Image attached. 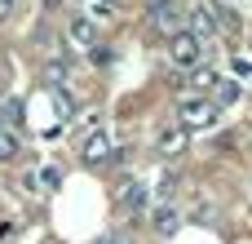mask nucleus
Instances as JSON below:
<instances>
[{"label": "nucleus", "instance_id": "dca6fc26", "mask_svg": "<svg viewBox=\"0 0 252 244\" xmlns=\"http://www.w3.org/2000/svg\"><path fill=\"white\" fill-rule=\"evenodd\" d=\"M58 178H62L58 169H44V173H40V182H44V187H58Z\"/></svg>", "mask_w": 252, "mask_h": 244}, {"label": "nucleus", "instance_id": "6ab92c4d", "mask_svg": "<svg viewBox=\"0 0 252 244\" xmlns=\"http://www.w3.org/2000/svg\"><path fill=\"white\" fill-rule=\"evenodd\" d=\"M0 98H4V84H0Z\"/></svg>", "mask_w": 252, "mask_h": 244}, {"label": "nucleus", "instance_id": "f03ea898", "mask_svg": "<svg viewBox=\"0 0 252 244\" xmlns=\"http://www.w3.org/2000/svg\"><path fill=\"white\" fill-rule=\"evenodd\" d=\"M168 58H173L177 67H195V62L204 58V40H199L195 31H182V36L168 40Z\"/></svg>", "mask_w": 252, "mask_h": 244}, {"label": "nucleus", "instance_id": "f257e3e1", "mask_svg": "<svg viewBox=\"0 0 252 244\" xmlns=\"http://www.w3.org/2000/svg\"><path fill=\"white\" fill-rule=\"evenodd\" d=\"M217 102L213 98H186L182 107H177V124L186 129V133H204V129H213L217 124Z\"/></svg>", "mask_w": 252, "mask_h": 244}, {"label": "nucleus", "instance_id": "7ed1b4c3", "mask_svg": "<svg viewBox=\"0 0 252 244\" xmlns=\"http://www.w3.org/2000/svg\"><path fill=\"white\" fill-rule=\"evenodd\" d=\"M151 22H155L159 31H168V40H173V36H182V13H177V0H151Z\"/></svg>", "mask_w": 252, "mask_h": 244}, {"label": "nucleus", "instance_id": "0eeeda50", "mask_svg": "<svg viewBox=\"0 0 252 244\" xmlns=\"http://www.w3.org/2000/svg\"><path fill=\"white\" fill-rule=\"evenodd\" d=\"M186 151V129L177 124V129H164L159 133V156H182Z\"/></svg>", "mask_w": 252, "mask_h": 244}, {"label": "nucleus", "instance_id": "a211bd4d", "mask_svg": "<svg viewBox=\"0 0 252 244\" xmlns=\"http://www.w3.org/2000/svg\"><path fill=\"white\" fill-rule=\"evenodd\" d=\"M97 244H124V240H120V236H102Z\"/></svg>", "mask_w": 252, "mask_h": 244}, {"label": "nucleus", "instance_id": "1a4fd4ad", "mask_svg": "<svg viewBox=\"0 0 252 244\" xmlns=\"http://www.w3.org/2000/svg\"><path fill=\"white\" fill-rule=\"evenodd\" d=\"M208 98H213L217 107H226V102H235V98H239V84H230V80H217V89H213Z\"/></svg>", "mask_w": 252, "mask_h": 244}, {"label": "nucleus", "instance_id": "ddd939ff", "mask_svg": "<svg viewBox=\"0 0 252 244\" xmlns=\"http://www.w3.org/2000/svg\"><path fill=\"white\" fill-rule=\"evenodd\" d=\"M89 18H111V4H106V0H93V9H89Z\"/></svg>", "mask_w": 252, "mask_h": 244}, {"label": "nucleus", "instance_id": "4468645a", "mask_svg": "<svg viewBox=\"0 0 252 244\" xmlns=\"http://www.w3.org/2000/svg\"><path fill=\"white\" fill-rule=\"evenodd\" d=\"M53 107H58L62 116H71V98H66V93H53Z\"/></svg>", "mask_w": 252, "mask_h": 244}, {"label": "nucleus", "instance_id": "f3484780", "mask_svg": "<svg viewBox=\"0 0 252 244\" xmlns=\"http://www.w3.org/2000/svg\"><path fill=\"white\" fill-rule=\"evenodd\" d=\"M13 4H18V0H0V22H4V18H13Z\"/></svg>", "mask_w": 252, "mask_h": 244}, {"label": "nucleus", "instance_id": "39448f33", "mask_svg": "<svg viewBox=\"0 0 252 244\" xmlns=\"http://www.w3.org/2000/svg\"><path fill=\"white\" fill-rule=\"evenodd\" d=\"M106 160H111V138L97 129L84 138V164H106Z\"/></svg>", "mask_w": 252, "mask_h": 244}, {"label": "nucleus", "instance_id": "423d86ee", "mask_svg": "<svg viewBox=\"0 0 252 244\" xmlns=\"http://www.w3.org/2000/svg\"><path fill=\"white\" fill-rule=\"evenodd\" d=\"M120 209H128V213H137V209H146V187L133 178V182H120Z\"/></svg>", "mask_w": 252, "mask_h": 244}, {"label": "nucleus", "instance_id": "20e7f679", "mask_svg": "<svg viewBox=\"0 0 252 244\" xmlns=\"http://www.w3.org/2000/svg\"><path fill=\"white\" fill-rule=\"evenodd\" d=\"M66 31H71V40H75L80 49H97V31H93V18H89V13H71Z\"/></svg>", "mask_w": 252, "mask_h": 244}, {"label": "nucleus", "instance_id": "6e6552de", "mask_svg": "<svg viewBox=\"0 0 252 244\" xmlns=\"http://www.w3.org/2000/svg\"><path fill=\"white\" fill-rule=\"evenodd\" d=\"M18 124H22V102L9 98V102L0 107V129H18Z\"/></svg>", "mask_w": 252, "mask_h": 244}, {"label": "nucleus", "instance_id": "aec40b11", "mask_svg": "<svg viewBox=\"0 0 252 244\" xmlns=\"http://www.w3.org/2000/svg\"><path fill=\"white\" fill-rule=\"evenodd\" d=\"M106 4H120V0H106Z\"/></svg>", "mask_w": 252, "mask_h": 244}, {"label": "nucleus", "instance_id": "9d476101", "mask_svg": "<svg viewBox=\"0 0 252 244\" xmlns=\"http://www.w3.org/2000/svg\"><path fill=\"white\" fill-rule=\"evenodd\" d=\"M155 231H159V236H173V231H177V213H173V209H159V213H155Z\"/></svg>", "mask_w": 252, "mask_h": 244}, {"label": "nucleus", "instance_id": "2eb2a0df", "mask_svg": "<svg viewBox=\"0 0 252 244\" xmlns=\"http://www.w3.org/2000/svg\"><path fill=\"white\" fill-rule=\"evenodd\" d=\"M173 187H177V178H173V173H164V182H159V196L168 200V196H173Z\"/></svg>", "mask_w": 252, "mask_h": 244}, {"label": "nucleus", "instance_id": "f8f14e48", "mask_svg": "<svg viewBox=\"0 0 252 244\" xmlns=\"http://www.w3.org/2000/svg\"><path fill=\"white\" fill-rule=\"evenodd\" d=\"M195 84H199L204 93H213V89H217V76H213V71H199V76H195Z\"/></svg>", "mask_w": 252, "mask_h": 244}, {"label": "nucleus", "instance_id": "9b49d317", "mask_svg": "<svg viewBox=\"0 0 252 244\" xmlns=\"http://www.w3.org/2000/svg\"><path fill=\"white\" fill-rule=\"evenodd\" d=\"M18 156V138H13V129H0V160H13Z\"/></svg>", "mask_w": 252, "mask_h": 244}]
</instances>
